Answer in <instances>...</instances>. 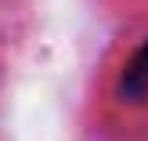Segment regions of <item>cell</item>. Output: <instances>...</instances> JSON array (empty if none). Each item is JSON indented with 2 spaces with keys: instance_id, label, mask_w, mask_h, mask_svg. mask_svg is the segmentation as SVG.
I'll list each match as a JSON object with an SVG mask.
<instances>
[{
  "instance_id": "1",
  "label": "cell",
  "mask_w": 148,
  "mask_h": 141,
  "mask_svg": "<svg viewBox=\"0 0 148 141\" xmlns=\"http://www.w3.org/2000/svg\"><path fill=\"white\" fill-rule=\"evenodd\" d=\"M108 127L127 141L148 138V25L116 47L101 87Z\"/></svg>"
}]
</instances>
